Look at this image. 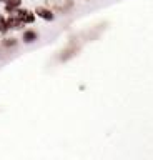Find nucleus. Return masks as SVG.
Here are the masks:
<instances>
[{
  "label": "nucleus",
  "instance_id": "nucleus-1",
  "mask_svg": "<svg viewBox=\"0 0 153 160\" xmlns=\"http://www.w3.org/2000/svg\"><path fill=\"white\" fill-rule=\"evenodd\" d=\"M47 2H48V5L57 10H65L72 5V0H47Z\"/></svg>",
  "mask_w": 153,
  "mask_h": 160
},
{
  "label": "nucleus",
  "instance_id": "nucleus-2",
  "mask_svg": "<svg viewBox=\"0 0 153 160\" xmlns=\"http://www.w3.org/2000/svg\"><path fill=\"white\" fill-rule=\"evenodd\" d=\"M37 14L40 17H43V18H47V20H52L53 18V14L50 10H47V9H37Z\"/></svg>",
  "mask_w": 153,
  "mask_h": 160
},
{
  "label": "nucleus",
  "instance_id": "nucleus-3",
  "mask_svg": "<svg viewBox=\"0 0 153 160\" xmlns=\"http://www.w3.org/2000/svg\"><path fill=\"white\" fill-rule=\"evenodd\" d=\"M35 32H27V33H25V40L27 42H32V40H33V38H35Z\"/></svg>",
  "mask_w": 153,
  "mask_h": 160
},
{
  "label": "nucleus",
  "instance_id": "nucleus-4",
  "mask_svg": "<svg viewBox=\"0 0 153 160\" xmlns=\"http://www.w3.org/2000/svg\"><path fill=\"white\" fill-rule=\"evenodd\" d=\"M18 4H20V0H10V2H8V9H10V7L18 5Z\"/></svg>",
  "mask_w": 153,
  "mask_h": 160
}]
</instances>
